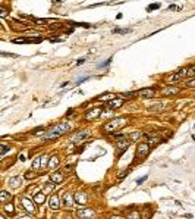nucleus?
Wrapping results in <instances>:
<instances>
[{"label": "nucleus", "instance_id": "obj_32", "mask_svg": "<svg viewBox=\"0 0 195 219\" xmlns=\"http://www.w3.org/2000/svg\"><path fill=\"white\" fill-rule=\"evenodd\" d=\"M110 97H113V96H112L110 93H107L106 96H100V97H98V100H107V99H110Z\"/></svg>", "mask_w": 195, "mask_h": 219}, {"label": "nucleus", "instance_id": "obj_1", "mask_svg": "<svg viewBox=\"0 0 195 219\" xmlns=\"http://www.w3.org/2000/svg\"><path fill=\"white\" fill-rule=\"evenodd\" d=\"M71 130H72V125H71L69 122H62V124H57V125H54L53 128H50L48 131L46 132L44 140L47 141V140H54V138H59V137H62L63 134H66V132L71 131Z\"/></svg>", "mask_w": 195, "mask_h": 219}, {"label": "nucleus", "instance_id": "obj_15", "mask_svg": "<svg viewBox=\"0 0 195 219\" xmlns=\"http://www.w3.org/2000/svg\"><path fill=\"white\" fill-rule=\"evenodd\" d=\"M57 166H59V156L57 154H53L50 157V160H48V168L50 169H56Z\"/></svg>", "mask_w": 195, "mask_h": 219}, {"label": "nucleus", "instance_id": "obj_4", "mask_svg": "<svg viewBox=\"0 0 195 219\" xmlns=\"http://www.w3.org/2000/svg\"><path fill=\"white\" fill-rule=\"evenodd\" d=\"M91 135V131H88V130H81V131L75 132L72 137H71V143H74V144H78L81 141H84L85 138H88Z\"/></svg>", "mask_w": 195, "mask_h": 219}, {"label": "nucleus", "instance_id": "obj_21", "mask_svg": "<svg viewBox=\"0 0 195 219\" xmlns=\"http://www.w3.org/2000/svg\"><path fill=\"white\" fill-rule=\"evenodd\" d=\"M164 109H166V104H161V103L153 104V106L150 107V110H153V112H161V110H164Z\"/></svg>", "mask_w": 195, "mask_h": 219}, {"label": "nucleus", "instance_id": "obj_22", "mask_svg": "<svg viewBox=\"0 0 195 219\" xmlns=\"http://www.w3.org/2000/svg\"><path fill=\"white\" fill-rule=\"evenodd\" d=\"M32 171H37V169H40L41 168V156L40 157H35L34 160H32Z\"/></svg>", "mask_w": 195, "mask_h": 219}, {"label": "nucleus", "instance_id": "obj_13", "mask_svg": "<svg viewBox=\"0 0 195 219\" xmlns=\"http://www.w3.org/2000/svg\"><path fill=\"white\" fill-rule=\"evenodd\" d=\"M123 104V99H113V100H110L109 102V109H112V110H115V109H119L120 106Z\"/></svg>", "mask_w": 195, "mask_h": 219}, {"label": "nucleus", "instance_id": "obj_40", "mask_svg": "<svg viewBox=\"0 0 195 219\" xmlns=\"http://www.w3.org/2000/svg\"><path fill=\"white\" fill-rule=\"evenodd\" d=\"M19 159H21V160H22V162H25V159H27V157H25V156H24V154H21V156H19Z\"/></svg>", "mask_w": 195, "mask_h": 219}, {"label": "nucleus", "instance_id": "obj_23", "mask_svg": "<svg viewBox=\"0 0 195 219\" xmlns=\"http://www.w3.org/2000/svg\"><path fill=\"white\" fill-rule=\"evenodd\" d=\"M3 210H4L6 213H9V215H10V213H13V212H15V206H13L12 203H6V204H4V207H3Z\"/></svg>", "mask_w": 195, "mask_h": 219}, {"label": "nucleus", "instance_id": "obj_37", "mask_svg": "<svg viewBox=\"0 0 195 219\" xmlns=\"http://www.w3.org/2000/svg\"><path fill=\"white\" fill-rule=\"evenodd\" d=\"M144 181H147V176H142V178H139V179H138V181H136V184H138V185H139V184H142V182H144Z\"/></svg>", "mask_w": 195, "mask_h": 219}, {"label": "nucleus", "instance_id": "obj_9", "mask_svg": "<svg viewBox=\"0 0 195 219\" xmlns=\"http://www.w3.org/2000/svg\"><path fill=\"white\" fill-rule=\"evenodd\" d=\"M136 94L141 96L142 99H150V97L154 96V88H142V90H139Z\"/></svg>", "mask_w": 195, "mask_h": 219}, {"label": "nucleus", "instance_id": "obj_10", "mask_svg": "<svg viewBox=\"0 0 195 219\" xmlns=\"http://www.w3.org/2000/svg\"><path fill=\"white\" fill-rule=\"evenodd\" d=\"M50 181L54 182V184H62V182L65 181V175H63L62 172H53V174L50 175Z\"/></svg>", "mask_w": 195, "mask_h": 219}, {"label": "nucleus", "instance_id": "obj_33", "mask_svg": "<svg viewBox=\"0 0 195 219\" xmlns=\"http://www.w3.org/2000/svg\"><path fill=\"white\" fill-rule=\"evenodd\" d=\"M6 152H9V147L7 146H4V144H1V154H6Z\"/></svg>", "mask_w": 195, "mask_h": 219}, {"label": "nucleus", "instance_id": "obj_36", "mask_svg": "<svg viewBox=\"0 0 195 219\" xmlns=\"http://www.w3.org/2000/svg\"><path fill=\"white\" fill-rule=\"evenodd\" d=\"M25 178H27V179H32V178H34V174H32V172H27V174H25Z\"/></svg>", "mask_w": 195, "mask_h": 219}, {"label": "nucleus", "instance_id": "obj_2", "mask_svg": "<svg viewBox=\"0 0 195 219\" xmlns=\"http://www.w3.org/2000/svg\"><path fill=\"white\" fill-rule=\"evenodd\" d=\"M128 124V118H113L110 122H107L104 127H103V130L106 132H113L119 130V128H122V127H125Z\"/></svg>", "mask_w": 195, "mask_h": 219}, {"label": "nucleus", "instance_id": "obj_3", "mask_svg": "<svg viewBox=\"0 0 195 219\" xmlns=\"http://www.w3.org/2000/svg\"><path fill=\"white\" fill-rule=\"evenodd\" d=\"M116 137V141H117V149L119 150H126L128 147H129V144H131V138L128 137V135H125V134H119V135H115Z\"/></svg>", "mask_w": 195, "mask_h": 219}, {"label": "nucleus", "instance_id": "obj_24", "mask_svg": "<svg viewBox=\"0 0 195 219\" xmlns=\"http://www.w3.org/2000/svg\"><path fill=\"white\" fill-rule=\"evenodd\" d=\"M141 137H144V134H142L141 131L134 132V134H131V135H129V138H131L132 141H136V140H138V138H141Z\"/></svg>", "mask_w": 195, "mask_h": 219}, {"label": "nucleus", "instance_id": "obj_18", "mask_svg": "<svg viewBox=\"0 0 195 219\" xmlns=\"http://www.w3.org/2000/svg\"><path fill=\"white\" fill-rule=\"evenodd\" d=\"M44 202H46V193H37V194L34 196V203L43 204Z\"/></svg>", "mask_w": 195, "mask_h": 219}, {"label": "nucleus", "instance_id": "obj_12", "mask_svg": "<svg viewBox=\"0 0 195 219\" xmlns=\"http://www.w3.org/2000/svg\"><path fill=\"white\" fill-rule=\"evenodd\" d=\"M94 215H95V212L92 209H81V210H78L79 218H92Z\"/></svg>", "mask_w": 195, "mask_h": 219}, {"label": "nucleus", "instance_id": "obj_34", "mask_svg": "<svg viewBox=\"0 0 195 219\" xmlns=\"http://www.w3.org/2000/svg\"><path fill=\"white\" fill-rule=\"evenodd\" d=\"M129 218H141V215H139V213H138L136 210H134V212H132V213L129 215Z\"/></svg>", "mask_w": 195, "mask_h": 219}, {"label": "nucleus", "instance_id": "obj_27", "mask_svg": "<svg viewBox=\"0 0 195 219\" xmlns=\"http://www.w3.org/2000/svg\"><path fill=\"white\" fill-rule=\"evenodd\" d=\"M53 184H54V182H51V181H50L48 184H46V185H44V188H46V191H47V193H50V191H53V190H54V185H53Z\"/></svg>", "mask_w": 195, "mask_h": 219}, {"label": "nucleus", "instance_id": "obj_25", "mask_svg": "<svg viewBox=\"0 0 195 219\" xmlns=\"http://www.w3.org/2000/svg\"><path fill=\"white\" fill-rule=\"evenodd\" d=\"M48 160H50V159L47 157V154L41 156V168H47V166H48V165H47V163H48Z\"/></svg>", "mask_w": 195, "mask_h": 219}, {"label": "nucleus", "instance_id": "obj_39", "mask_svg": "<svg viewBox=\"0 0 195 219\" xmlns=\"http://www.w3.org/2000/svg\"><path fill=\"white\" fill-rule=\"evenodd\" d=\"M85 62V59H79L78 62H77V65H81V63H84Z\"/></svg>", "mask_w": 195, "mask_h": 219}, {"label": "nucleus", "instance_id": "obj_30", "mask_svg": "<svg viewBox=\"0 0 195 219\" xmlns=\"http://www.w3.org/2000/svg\"><path fill=\"white\" fill-rule=\"evenodd\" d=\"M185 86H186V87H195V78L194 80H189V81H188V83H185Z\"/></svg>", "mask_w": 195, "mask_h": 219}, {"label": "nucleus", "instance_id": "obj_16", "mask_svg": "<svg viewBox=\"0 0 195 219\" xmlns=\"http://www.w3.org/2000/svg\"><path fill=\"white\" fill-rule=\"evenodd\" d=\"M181 91V88L178 87H166L163 90V94L164 96H175V94H178Z\"/></svg>", "mask_w": 195, "mask_h": 219}, {"label": "nucleus", "instance_id": "obj_7", "mask_svg": "<svg viewBox=\"0 0 195 219\" xmlns=\"http://www.w3.org/2000/svg\"><path fill=\"white\" fill-rule=\"evenodd\" d=\"M100 113H101V109H100V107L90 109V110L85 113V119H87V121H92V119L98 118V116H100Z\"/></svg>", "mask_w": 195, "mask_h": 219}, {"label": "nucleus", "instance_id": "obj_38", "mask_svg": "<svg viewBox=\"0 0 195 219\" xmlns=\"http://www.w3.org/2000/svg\"><path fill=\"white\" fill-rule=\"evenodd\" d=\"M110 62H112V57H110V59H109L107 62H104V63H101V66H107V65H109Z\"/></svg>", "mask_w": 195, "mask_h": 219}, {"label": "nucleus", "instance_id": "obj_8", "mask_svg": "<svg viewBox=\"0 0 195 219\" xmlns=\"http://www.w3.org/2000/svg\"><path fill=\"white\" fill-rule=\"evenodd\" d=\"M48 204H50V209H53V210H57L59 207H60V199H59V196H51L50 197V200H48Z\"/></svg>", "mask_w": 195, "mask_h": 219}, {"label": "nucleus", "instance_id": "obj_28", "mask_svg": "<svg viewBox=\"0 0 195 219\" xmlns=\"http://www.w3.org/2000/svg\"><path fill=\"white\" fill-rule=\"evenodd\" d=\"M113 33H115V34H126V33H129V28H125V30L115 28V30H113Z\"/></svg>", "mask_w": 195, "mask_h": 219}, {"label": "nucleus", "instance_id": "obj_6", "mask_svg": "<svg viewBox=\"0 0 195 219\" xmlns=\"http://www.w3.org/2000/svg\"><path fill=\"white\" fill-rule=\"evenodd\" d=\"M34 200H30L28 197H22L21 199V203H22V206L25 207V210L28 212V213H31V215H34L35 213V206H34V203H32Z\"/></svg>", "mask_w": 195, "mask_h": 219}, {"label": "nucleus", "instance_id": "obj_14", "mask_svg": "<svg viewBox=\"0 0 195 219\" xmlns=\"http://www.w3.org/2000/svg\"><path fill=\"white\" fill-rule=\"evenodd\" d=\"M41 38L40 37H31V38H15L13 43H40Z\"/></svg>", "mask_w": 195, "mask_h": 219}, {"label": "nucleus", "instance_id": "obj_29", "mask_svg": "<svg viewBox=\"0 0 195 219\" xmlns=\"http://www.w3.org/2000/svg\"><path fill=\"white\" fill-rule=\"evenodd\" d=\"M158 7H160V3H154V4H150V6L147 7V10H148V12H150V10H156Z\"/></svg>", "mask_w": 195, "mask_h": 219}, {"label": "nucleus", "instance_id": "obj_19", "mask_svg": "<svg viewBox=\"0 0 195 219\" xmlns=\"http://www.w3.org/2000/svg\"><path fill=\"white\" fill-rule=\"evenodd\" d=\"M10 199H12V196H10L7 191H4V190L0 191V202H1V203H7Z\"/></svg>", "mask_w": 195, "mask_h": 219}, {"label": "nucleus", "instance_id": "obj_35", "mask_svg": "<svg viewBox=\"0 0 195 219\" xmlns=\"http://www.w3.org/2000/svg\"><path fill=\"white\" fill-rule=\"evenodd\" d=\"M6 15H7V10H6L4 7H1V9H0V16H1V18H4Z\"/></svg>", "mask_w": 195, "mask_h": 219}, {"label": "nucleus", "instance_id": "obj_11", "mask_svg": "<svg viewBox=\"0 0 195 219\" xmlns=\"http://www.w3.org/2000/svg\"><path fill=\"white\" fill-rule=\"evenodd\" d=\"M75 202L81 204V206H85L87 204V202H88V196L85 194V193H77L75 194Z\"/></svg>", "mask_w": 195, "mask_h": 219}, {"label": "nucleus", "instance_id": "obj_20", "mask_svg": "<svg viewBox=\"0 0 195 219\" xmlns=\"http://www.w3.org/2000/svg\"><path fill=\"white\" fill-rule=\"evenodd\" d=\"M63 199H65V202H63V203H65L66 206H72V203H74V200H75V196H72L71 193H66Z\"/></svg>", "mask_w": 195, "mask_h": 219}, {"label": "nucleus", "instance_id": "obj_5", "mask_svg": "<svg viewBox=\"0 0 195 219\" xmlns=\"http://www.w3.org/2000/svg\"><path fill=\"white\" fill-rule=\"evenodd\" d=\"M150 153V144L147 143H139L138 147H136V157H145L147 154Z\"/></svg>", "mask_w": 195, "mask_h": 219}, {"label": "nucleus", "instance_id": "obj_17", "mask_svg": "<svg viewBox=\"0 0 195 219\" xmlns=\"http://www.w3.org/2000/svg\"><path fill=\"white\" fill-rule=\"evenodd\" d=\"M21 182H22V178H21V176H12V178L9 179V184H10L12 188H18V187L21 185Z\"/></svg>", "mask_w": 195, "mask_h": 219}, {"label": "nucleus", "instance_id": "obj_31", "mask_svg": "<svg viewBox=\"0 0 195 219\" xmlns=\"http://www.w3.org/2000/svg\"><path fill=\"white\" fill-rule=\"evenodd\" d=\"M44 132H46L44 128H37V131H34L32 134H34V135H41V134H44Z\"/></svg>", "mask_w": 195, "mask_h": 219}, {"label": "nucleus", "instance_id": "obj_26", "mask_svg": "<svg viewBox=\"0 0 195 219\" xmlns=\"http://www.w3.org/2000/svg\"><path fill=\"white\" fill-rule=\"evenodd\" d=\"M69 25H75V27H85V28H90V27H91L90 24H84V22H69Z\"/></svg>", "mask_w": 195, "mask_h": 219}]
</instances>
